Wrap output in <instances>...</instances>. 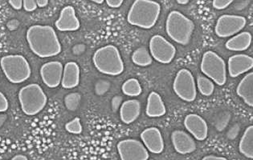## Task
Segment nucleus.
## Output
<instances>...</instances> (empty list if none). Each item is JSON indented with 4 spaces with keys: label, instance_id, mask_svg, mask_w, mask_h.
I'll return each mask as SVG.
<instances>
[{
    "label": "nucleus",
    "instance_id": "29",
    "mask_svg": "<svg viewBox=\"0 0 253 160\" xmlns=\"http://www.w3.org/2000/svg\"><path fill=\"white\" fill-rule=\"evenodd\" d=\"M111 88V83L107 79H99L96 82L94 86L95 94L98 96H102L106 94Z\"/></svg>",
    "mask_w": 253,
    "mask_h": 160
},
{
    "label": "nucleus",
    "instance_id": "17",
    "mask_svg": "<svg viewBox=\"0 0 253 160\" xmlns=\"http://www.w3.org/2000/svg\"><path fill=\"white\" fill-rule=\"evenodd\" d=\"M56 28L60 32H75L79 29L81 23L76 15L74 7L66 6L60 11L59 19L55 23Z\"/></svg>",
    "mask_w": 253,
    "mask_h": 160
},
{
    "label": "nucleus",
    "instance_id": "42",
    "mask_svg": "<svg viewBox=\"0 0 253 160\" xmlns=\"http://www.w3.org/2000/svg\"><path fill=\"white\" fill-rule=\"evenodd\" d=\"M7 120V115H5V114H0V128L3 126V124H5V122H6Z\"/></svg>",
    "mask_w": 253,
    "mask_h": 160
},
{
    "label": "nucleus",
    "instance_id": "45",
    "mask_svg": "<svg viewBox=\"0 0 253 160\" xmlns=\"http://www.w3.org/2000/svg\"><path fill=\"white\" fill-rule=\"evenodd\" d=\"M92 2H95V3H97V4H101V3H103V0H93Z\"/></svg>",
    "mask_w": 253,
    "mask_h": 160
},
{
    "label": "nucleus",
    "instance_id": "28",
    "mask_svg": "<svg viewBox=\"0 0 253 160\" xmlns=\"http://www.w3.org/2000/svg\"><path fill=\"white\" fill-rule=\"evenodd\" d=\"M230 120H231V114L228 111H224L217 117L214 122V128L218 131H223L229 124Z\"/></svg>",
    "mask_w": 253,
    "mask_h": 160
},
{
    "label": "nucleus",
    "instance_id": "35",
    "mask_svg": "<svg viewBox=\"0 0 253 160\" xmlns=\"http://www.w3.org/2000/svg\"><path fill=\"white\" fill-rule=\"evenodd\" d=\"M8 107L9 102L7 97L4 96L3 93L0 92V113L7 111Z\"/></svg>",
    "mask_w": 253,
    "mask_h": 160
},
{
    "label": "nucleus",
    "instance_id": "24",
    "mask_svg": "<svg viewBox=\"0 0 253 160\" xmlns=\"http://www.w3.org/2000/svg\"><path fill=\"white\" fill-rule=\"evenodd\" d=\"M132 61L139 66H148L153 63V58L146 47H140L132 54Z\"/></svg>",
    "mask_w": 253,
    "mask_h": 160
},
{
    "label": "nucleus",
    "instance_id": "20",
    "mask_svg": "<svg viewBox=\"0 0 253 160\" xmlns=\"http://www.w3.org/2000/svg\"><path fill=\"white\" fill-rule=\"evenodd\" d=\"M167 112L161 96L155 92H150L147 98L146 114L150 118L162 117Z\"/></svg>",
    "mask_w": 253,
    "mask_h": 160
},
{
    "label": "nucleus",
    "instance_id": "2",
    "mask_svg": "<svg viewBox=\"0 0 253 160\" xmlns=\"http://www.w3.org/2000/svg\"><path fill=\"white\" fill-rule=\"evenodd\" d=\"M161 13V5L151 0H136L129 9L127 21L142 29H150L156 24Z\"/></svg>",
    "mask_w": 253,
    "mask_h": 160
},
{
    "label": "nucleus",
    "instance_id": "44",
    "mask_svg": "<svg viewBox=\"0 0 253 160\" xmlns=\"http://www.w3.org/2000/svg\"><path fill=\"white\" fill-rule=\"evenodd\" d=\"M177 2L178 4H187L189 2V0H177Z\"/></svg>",
    "mask_w": 253,
    "mask_h": 160
},
{
    "label": "nucleus",
    "instance_id": "6",
    "mask_svg": "<svg viewBox=\"0 0 253 160\" xmlns=\"http://www.w3.org/2000/svg\"><path fill=\"white\" fill-rule=\"evenodd\" d=\"M0 65L5 76L11 83H24L32 75L30 64L21 55H7L0 60Z\"/></svg>",
    "mask_w": 253,
    "mask_h": 160
},
{
    "label": "nucleus",
    "instance_id": "16",
    "mask_svg": "<svg viewBox=\"0 0 253 160\" xmlns=\"http://www.w3.org/2000/svg\"><path fill=\"white\" fill-rule=\"evenodd\" d=\"M171 142L174 150L180 155L192 153L197 148L193 137L184 130H174L171 134Z\"/></svg>",
    "mask_w": 253,
    "mask_h": 160
},
{
    "label": "nucleus",
    "instance_id": "39",
    "mask_svg": "<svg viewBox=\"0 0 253 160\" xmlns=\"http://www.w3.org/2000/svg\"><path fill=\"white\" fill-rule=\"evenodd\" d=\"M201 160H227L225 157L222 156H214V155H209V156H205Z\"/></svg>",
    "mask_w": 253,
    "mask_h": 160
},
{
    "label": "nucleus",
    "instance_id": "23",
    "mask_svg": "<svg viewBox=\"0 0 253 160\" xmlns=\"http://www.w3.org/2000/svg\"><path fill=\"white\" fill-rule=\"evenodd\" d=\"M240 153L246 158L253 159V126H249L245 130L239 144Z\"/></svg>",
    "mask_w": 253,
    "mask_h": 160
},
{
    "label": "nucleus",
    "instance_id": "7",
    "mask_svg": "<svg viewBox=\"0 0 253 160\" xmlns=\"http://www.w3.org/2000/svg\"><path fill=\"white\" fill-rule=\"evenodd\" d=\"M200 70L205 76L217 85L227 82V65L223 58L212 51H208L202 58Z\"/></svg>",
    "mask_w": 253,
    "mask_h": 160
},
{
    "label": "nucleus",
    "instance_id": "27",
    "mask_svg": "<svg viewBox=\"0 0 253 160\" xmlns=\"http://www.w3.org/2000/svg\"><path fill=\"white\" fill-rule=\"evenodd\" d=\"M82 102V95L78 92H72L65 97V105L69 111H78Z\"/></svg>",
    "mask_w": 253,
    "mask_h": 160
},
{
    "label": "nucleus",
    "instance_id": "40",
    "mask_svg": "<svg viewBox=\"0 0 253 160\" xmlns=\"http://www.w3.org/2000/svg\"><path fill=\"white\" fill-rule=\"evenodd\" d=\"M18 27H19V22H18L16 19L11 20V21L9 22L8 24H7V28L11 31L17 29Z\"/></svg>",
    "mask_w": 253,
    "mask_h": 160
},
{
    "label": "nucleus",
    "instance_id": "43",
    "mask_svg": "<svg viewBox=\"0 0 253 160\" xmlns=\"http://www.w3.org/2000/svg\"><path fill=\"white\" fill-rule=\"evenodd\" d=\"M11 160H28V159L24 155H17V156H14Z\"/></svg>",
    "mask_w": 253,
    "mask_h": 160
},
{
    "label": "nucleus",
    "instance_id": "25",
    "mask_svg": "<svg viewBox=\"0 0 253 160\" xmlns=\"http://www.w3.org/2000/svg\"><path fill=\"white\" fill-rule=\"evenodd\" d=\"M122 91L125 96H130V97H137L142 94V86L137 79H127L122 86Z\"/></svg>",
    "mask_w": 253,
    "mask_h": 160
},
{
    "label": "nucleus",
    "instance_id": "33",
    "mask_svg": "<svg viewBox=\"0 0 253 160\" xmlns=\"http://www.w3.org/2000/svg\"><path fill=\"white\" fill-rule=\"evenodd\" d=\"M23 7L25 11L32 12L34 11L38 6H37V1L35 0H24L23 1Z\"/></svg>",
    "mask_w": 253,
    "mask_h": 160
},
{
    "label": "nucleus",
    "instance_id": "15",
    "mask_svg": "<svg viewBox=\"0 0 253 160\" xmlns=\"http://www.w3.org/2000/svg\"><path fill=\"white\" fill-rule=\"evenodd\" d=\"M253 59L245 54L231 56L227 61V70L230 77L236 78L253 69Z\"/></svg>",
    "mask_w": 253,
    "mask_h": 160
},
{
    "label": "nucleus",
    "instance_id": "26",
    "mask_svg": "<svg viewBox=\"0 0 253 160\" xmlns=\"http://www.w3.org/2000/svg\"><path fill=\"white\" fill-rule=\"evenodd\" d=\"M196 88L203 96H210L214 92V83L205 75H200L197 77Z\"/></svg>",
    "mask_w": 253,
    "mask_h": 160
},
{
    "label": "nucleus",
    "instance_id": "12",
    "mask_svg": "<svg viewBox=\"0 0 253 160\" xmlns=\"http://www.w3.org/2000/svg\"><path fill=\"white\" fill-rule=\"evenodd\" d=\"M64 66L59 61H51L41 66V76L43 83L50 88H56L61 84Z\"/></svg>",
    "mask_w": 253,
    "mask_h": 160
},
{
    "label": "nucleus",
    "instance_id": "4",
    "mask_svg": "<svg viewBox=\"0 0 253 160\" xmlns=\"http://www.w3.org/2000/svg\"><path fill=\"white\" fill-rule=\"evenodd\" d=\"M195 30V24L180 11H171L166 21V32L168 36L178 44L187 46Z\"/></svg>",
    "mask_w": 253,
    "mask_h": 160
},
{
    "label": "nucleus",
    "instance_id": "5",
    "mask_svg": "<svg viewBox=\"0 0 253 160\" xmlns=\"http://www.w3.org/2000/svg\"><path fill=\"white\" fill-rule=\"evenodd\" d=\"M18 96L22 111L29 116L39 114L47 105V96L37 83L24 86L20 90Z\"/></svg>",
    "mask_w": 253,
    "mask_h": 160
},
{
    "label": "nucleus",
    "instance_id": "37",
    "mask_svg": "<svg viewBox=\"0 0 253 160\" xmlns=\"http://www.w3.org/2000/svg\"><path fill=\"white\" fill-rule=\"evenodd\" d=\"M8 3L15 10H20L23 7L22 0H9Z\"/></svg>",
    "mask_w": 253,
    "mask_h": 160
},
{
    "label": "nucleus",
    "instance_id": "19",
    "mask_svg": "<svg viewBox=\"0 0 253 160\" xmlns=\"http://www.w3.org/2000/svg\"><path fill=\"white\" fill-rule=\"evenodd\" d=\"M81 70L76 62H69L65 64L63 70L61 85L65 89H73L79 85Z\"/></svg>",
    "mask_w": 253,
    "mask_h": 160
},
{
    "label": "nucleus",
    "instance_id": "21",
    "mask_svg": "<svg viewBox=\"0 0 253 160\" xmlns=\"http://www.w3.org/2000/svg\"><path fill=\"white\" fill-rule=\"evenodd\" d=\"M236 94L249 107H253V73L245 75L236 88Z\"/></svg>",
    "mask_w": 253,
    "mask_h": 160
},
{
    "label": "nucleus",
    "instance_id": "30",
    "mask_svg": "<svg viewBox=\"0 0 253 160\" xmlns=\"http://www.w3.org/2000/svg\"><path fill=\"white\" fill-rule=\"evenodd\" d=\"M65 130L71 134H79L82 132V125L81 123V119L76 117L71 121L65 124Z\"/></svg>",
    "mask_w": 253,
    "mask_h": 160
},
{
    "label": "nucleus",
    "instance_id": "10",
    "mask_svg": "<svg viewBox=\"0 0 253 160\" xmlns=\"http://www.w3.org/2000/svg\"><path fill=\"white\" fill-rule=\"evenodd\" d=\"M246 24V18L241 15H221L217 19L214 32L219 38L232 37L241 32L245 28Z\"/></svg>",
    "mask_w": 253,
    "mask_h": 160
},
{
    "label": "nucleus",
    "instance_id": "18",
    "mask_svg": "<svg viewBox=\"0 0 253 160\" xmlns=\"http://www.w3.org/2000/svg\"><path fill=\"white\" fill-rule=\"evenodd\" d=\"M121 120L125 124H133L141 114V102L137 99L125 101L120 107Z\"/></svg>",
    "mask_w": 253,
    "mask_h": 160
},
{
    "label": "nucleus",
    "instance_id": "1",
    "mask_svg": "<svg viewBox=\"0 0 253 160\" xmlns=\"http://www.w3.org/2000/svg\"><path fill=\"white\" fill-rule=\"evenodd\" d=\"M31 51L40 58L58 56L62 47L54 28L48 25H33L26 34Z\"/></svg>",
    "mask_w": 253,
    "mask_h": 160
},
{
    "label": "nucleus",
    "instance_id": "13",
    "mask_svg": "<svg viewBox=\"0 0 253 160\" xmlns=\"http://www.w3.org/2000/svg\"><path fill=\"white\" fill-rule=\"evenodd\" d=\"M142 143L148 152L153 154H161L164 150V140L159 128H148L141 133Z\"/></svg>",
    "mask_w": 253,
    "mask_h": 160
},
{
    "label": "nucleus",
    "instance_id": "14",
    "mask_svg": "<svg viewBox=\"0 0 253 160\" xmlns=\"http://www.w3.org/2000/svg\"><path fill=\"white\" fill-rule=\"evenodd\" d=\"M184 127L191 136L198 141H204L208 134V127L207 122L196 114H189L184 119Z\"/></svg>",
    "mask_w": 253,
    "mask_h": 160
},
{
    "label": "nucleus",
    "instance_id": "41",
    "mask_svg": "<svg viewBox=\"0 0 253 160\" xmlns=\"http://www.w3.org/2000/svg\"><path fill=\"white\" fill-rule=\"evenodd\" d=\"M37 4L38 7L43 8V7H45L48 4V0H37Z\"/></svg>",
    "mask_w": 253,
    "mask_h": 160
},
{
    "label": "nucleus",
    "instance_id": "31",
    "mask_svg": "<svg viewBox=\"0 0 253 160\" xmlns=\"http://www.w3.org/2000/svg\"><path fill=\"white\" fill-rule=\"evenodd\" d=\"M232 0H214L212 2V6L216 10H223L232 4Z\"/></svg>",
    "mask_w": 253,
    "mask_h": 160
},
{
    "label": "nucleus",
    "instance_id": "8",
    "mask_svg": "<svg viewBox=\"0 0 253 160\" xmlns=\"http://www.w3.org/2000/svg\"><path fill=\"white\" fill-rule=\"evenodd\" d=\"M173 90L182 100L188 102L195 100L197 96V88L193 75L190 70L185 68L178 70L173 83Z\"/></svg>",
    "mask_w": 253,
    "mask_h": 160
},
{
    "label": "nucleus",
    "instance_id": "34",
    "mask_svg": "<svg viewBox=\"0 0 253 160\" xmlns=\"http://www.w3.org/2000/svg\"><path fill=\"white\" fill-rule=\"evenodd\" d=\"M239 132H240V125L237 124H234L232 128L227 131V138L231 139V140L235 139L237 137V135H238Z\"/></svg>",
    "mask_w": 253,
    "mask_h": 160
},
{
    "label": "nucleus",
    "instance_id": "22",
    "mask_svg": "<svg viewBox=\"0 0 253 160\" xmlns=\"http://www.w3.org/2000/svg\"><path fill=\"white\" fill-rule=\"evenodd\" d=\"M252 40L253 36L250 32H240L226 42L225 47L229 51H245L251 46Z\"/></svg>",
    "mask_w": 253,
    "mask_h": 160
},
{
    "label": "nucleus",
    "instance_id": "46",
    "mask_svg": "<svg viewBox=\"0 0 253 160\" xmlns=\"http://www.w3.org/2000/svg\"><path fill=\"white\" fill-rule=\"evenodd\" d=\"M152 160V159H151V160Z\"/></svg>",
    "mask_w": 253,
    "mask_h": 160
},
{
    "label": "nucleus",
    "instance_id": "38",
    "mask_svg": "<svg viewBox=\"0 0 253 160\" xmlns=\"http://www.w3.org/2000/svg\"><path fill=\"white\" fill-rule=\"evenodd\" d=\"M84 51H85V46L84 44H77L73 48V53L78 56L84 53Z\"/></svg>",
    "mask_w": 253,
    "mask_h": 160
},
{
    "label": "nucleus",
    "instance_id": "36",
    "mask_svg": "<svg viewBox=\"0 0 253 160\" xmlns=\"http://www.w3.org/2000/svg\"><path fill=\"white\" fill-rule=\"evenodd\" d=\"M106 3L111 8H119L123 5V0H107Z\"/></svg>",
    "mask_w": 253,
    "mask_h": 160
},
{
    "label": "nucleus",
    "instance_id": "3",
    "mask_svg": "<svg viewBox=\"0 0 253 160\" xmlns=\"http://www.w3.org/2000/svg\"><path fill=\"white\" fill-rule=\"evenodd\" d=\"M92 62L99 72L117 76L125 70L124 62L120 51L114 45H106L95 51Z\"/></svg>",
    "mask_w": 253,
    "mask_h": 160
},
{
    "label": "nucleus",
    "instance_id": "32",
    "mask_svg": "<svg viewBox=\"0 0 253 160\" xmlns=\"http://www.w3.org/2000/svg\"><path fill=\"white\" fill-rule=\"evenodd\" d=\"M123 96H115L111 100L112 111L114 112H117L118 110H120L121 106L123 104Z\"/></svg>",
    "mask_w": 253,
    "mask_h": 160
},
{
    "label": "nucleus",
    "instance_id": "9",
    "mask_svg": "<svg viewBox=\"0 0 253 160\" xmlns=\"http://www.w3.org/2000/svg\"><path fill=\"white\" fill-rule=\"evenodd\" d=\"M149 51L153 59L163 64L171 63L176 55L174 45L160 34H155L151 37Z\"/></svg>",
    "mask_w": 253,
    "mask_h": 160
},
{
    "label": "nucleus",
    "instance_id": "11",
    "mask_svg": "<svg viewBox=\"0 0 253 160\" xmlns=\"http://www.w3.org/2000/svg\"><path fill=\"white\" fill-rule=\"evenodd\" d=\"M121 160H148L149 152L141 141L134 139L122 140L117 146Z\"/></svg>",
    "mask_w": 253,
    "mask_h": 160
}]
</instances>
